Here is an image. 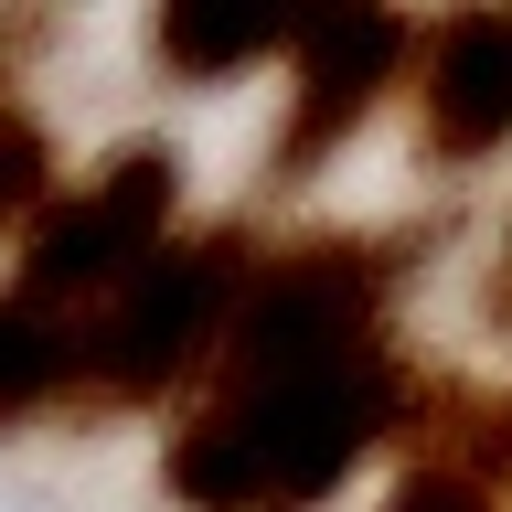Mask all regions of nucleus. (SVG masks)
I'll use <instances>...</instances> for the list:
<instances>
[{
    "instance_id": "1",
    "label": "nucleus",
    "mask_w": 512,
    "mask_h": 512,
    "mask_svg": "<svg viewBox=\"0 0 512 512\" xmlns=\"http://www.w3.org/2000/svg\"><path fill=\"white\" fill-rule=\"evenodd\" d=\"M395 427V363L363 256L310 246L246 278L214 352V395L171 438L160 480L192 512H320Z\"/></svg>"
},
{
    "instance_id": "2",
    "label": "nucleus",
    "mask_w": 512,
    "mask_h": 512,
    "mask_svg": "<svg viewBox=\"0 0 512 512\" xmlns=\"http://www.w3.org/2000/svg\"><path fill=\"white\" fill-rule=\"evenodd\" d=\"M246 256L235 246H160L128 288H107L86 310V395L96 406H139L160 384H182L192 363H214L235 310H246Z\"/></svg>"
},
{
    "instance_id": "3",
    "label": "nucleus",
    "mask_w": 512,
    "mask_h": 512,
    "mask_svg": "<svg viewBox=\"0 0 512 512\" xmlns=\"http://www.w3.org/2000/svg\"><path fill=\"white\" fill-rule=\"evenodd\" d=\"M171 246V160L118 150L107 171H86V192H54L22 235V288L86 320L107 288H128L150 256Z\"/></svg>"
},
{
    "instance_id": "4",
    "label": "nucleus",
    "mask_w": 512,
    "mask_h": 512,
    "mask_svg": "<svg viewBox=\"0 0 512 512\" xmlns=\"http://www.w3.org/2000/svg\"><path fill=\"white\" fill-rule=\"evenodd\" d=\"M416 128L438 160L512 150V0H459L416 32Z\"/></svg>"
},
{
    "instance_id": "5",
    "label": "nucleus",
    "mask_w": 512,
    "mask_h": 512,
    "mask_svg": "<svg viewBox=\"0 0 512 512\" xmlns=\"http://www.w3.org/2000/svg\"><path fill=\"white\" fill-rule=\"evenodd\" d=\"M416 75V22H395L384 0H342L331 22L299 43V96H288V171H310L331 139L374 118L384 86Z\"/></svg>"
},
{
    "instance_id": "6",
    "label": "nucleus",
    "mask_w": 512,
    "mask_h": 512,
    "mask_svg": "<svg viewBox=\"0 0 512 512\" xmlns=\"http://www.w3.org/2000/svg\"><path fill=\"white\" fill-rule=\"evenodd\" d=\"M342 0H160V64L192 75V86H214V75H246L256 54H299L320 22H331Z\"/></svg>"
},
{
    "instance_id": "7",
    "label": "nucleus",
    "mask_w": 512,
    "mask_h": 512,
    "mask_svg": "<svg viewBox=\"0 0 512 512\" xmlns=\"http://www.w3.org/2000/svg\"><path fill=\"white\" fill-rule=\"evenodd\" d=\"M86 395V320L11 288L0 299V427H22L43 406H75Z\"/></svg>"
},
{
    "instance_id": "8",
    "label": "nucleus",
    "mask_w": 512,
    "mask_h": 512,
    "mask_svg": "<svg viewBox=\"0 0 512 512\" xmlns=\"http://www.w3.org/2000/svg\"><path fill=\"white\" fill-rule=\"evenodd\" d=\"M384 512H502V491L480 470H459V459H427V470H406V491Z\"/></svg>"
},
{
    "instance_id": "9",
    "label": "nucleus",
    "mask_w": 512,
    "mask_h": 512,
    "mask_svg": "<svg viewBox=\"0 0 512 512\" xmlns=\"http://www.w3.org/2000/svg\"><path fill=\"white\" fill-rule=\"evenodd\" d=\"M32 192H43V139L22 118H0V214H22Z\"/></svg>"
},
{
    "instance_id": "10",
    "label": "nucleus",
    "mask_w": 512,
    "mask_h": 512,
    "mask_svg": "<svg viewBox=\"0 0 512 512\" xmlns=\"http://www.w3.org/2000/svg\"><path fill=\"white\" fill-rule=\"evenodd\" d=\"M491 320H512V235H502V267H491Z\"/></svg>"
}]
</instances>
